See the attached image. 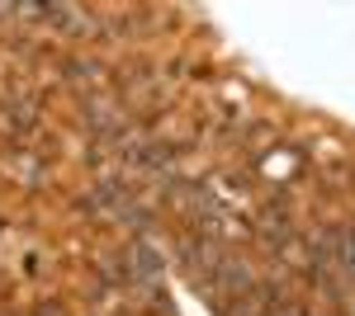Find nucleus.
<instances>
[{
	"mask_svg": "<svg viewBox=\"0 0 355 316\" xmlns=\"http://www.w3.org/2000/svg\"><path fill=\"white\" fill-rule=\"evenodd\" d=\"M308 316H318V312H308Z\"/></svg>",
	"mask_w": 355,
	"mask_h": 316,
	"instance_id": "obj_4",
	"label": "nucleus"
},
{
	"mask_svg": "<svg viewBox=\"0 0 355 316\" xmlns=\"http://www.w3.org/2000/svg\"><path fill=\"white\" fill-rule=\"evenodd\" d=\"M331 241H336V260L346 264V274H355V232L341 227V232H331Z\"/></svg>",
	"mask_w": 355,
	"mask_h": 316,
	"instance_id": "obj_2",
	"label": "nucleus"
},
{
	"mask_svg": "<svg viewBox=\"0 0 355 316\" xmlns=\"http://www.w3.org/2000/svg\"><path fill=\"white\" fill-rule=\"evenodd\" d=\"M133 260H137V279H142V284L162 269V260H157V250H152V245H133Z\"/></svg>",
	"mask_w": 355,
	"mask_h": 316,
	"instance_id": "obj_3",
	"label": "nucleus"
},
{
	"mask_svg": "<svg viewBox=\"0 0 355 316\" xmlns=\"http://www.w3.org/2000/svg\"><path fill=\"white\" fill-rule=\"evenodd\" d=\"M227 260V250H223V241L218 236H194V241H185L180 245V264L190 269V279L204 288L209 279H214V269Z\"/></svg>",
	"mask_w": 355,
	"mask_h": 316,
	"instance_id": "obj_1",
	"label": "nucleus"
}]
</instances>
